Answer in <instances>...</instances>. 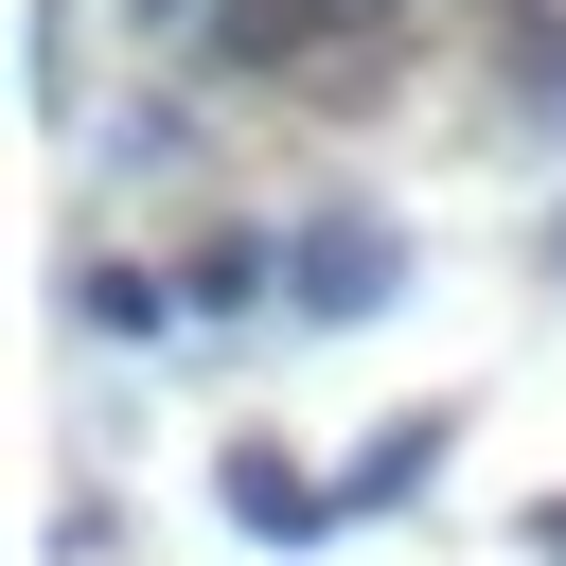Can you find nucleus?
<instances>
[{"mask_svg": "<svg viewBox=\"0 0 566 566\" xmlns=\"http://www.w3.org/2000/svg\"><path fill=\"white\" fill-rule=\"evenodd\" d=\"M71 318H88V336H177L195 283H159V265H71Z\"/></svg>", "mask_w": 566, "mask_h": 566, "instance_id": "4", "label": "nucleus"}, {"mask_svg": "<svg viewBox=\"0 0 566 566\" xmlns=\"http://www.w3.org/2000/svg\"><path fill=\"white\" fill-rule=\"evenodd\" d=\"M442 442H460L442 407H389V424L354 442V478H336V495H354V513H389V495H424V478H442Z\"/></svg>", "mask_w": 566, "mask_h": 566, "instance_id": "3", "label": "nucleus"}, {"mask_svg": "<svg viewBox=\"0 0 566 566\" xmlns=\"http://www.w3.org/2000/svg\"><path fill=\"white\" fill-rule=\"evenodd\" d=\"M531 566H566V495H531Z\"/></svg>", "mask_w": 566, "mask_h": 566, "instance_id": "6", "label": "nucleus"}, {"mask_svg": "<svg viewBox=\"0 0 566 566\" xmlns=\"http://www.w3.org/2000/svg\"><path fill=\"white\" fill-rule=\"evenodd\" d=\"M212 513H230V531H248V548H318V531H336V513H354V495H336V478H318V460H283V442H265V424H248V442H212Z\"/></svg>", "mask_w": 566, "mask_h": 566, "instance_id": "2", "label": "nucleus"}, {"mask_svg": "<svg viewBox=\"0 0 566 566\" xmlns=\"http://www.w3.org/2000/svg\"><path fill=\"white\" fill-rule=\"evenodd\" d=\"M548 283H566V230H548Z\"/></svg>", "mask_w": 566, "mask_h": 566, "instance_id": "7", "label": "nucleus"}, {"mask_svg": "<svg viewBox=\"0 0 566 566\" xmlns=\"http://www.w3.org/2000/svg\"><path fill=\"white\" fill-rule=\"evenodd\" d=\"M371 18H407V0H283V35H371Z\"/></svg>", "mask_w": 566, "mask_h": 566, "instance_id": "5", "label": "nucleus"}, {"mask_svg": "<svg viewBox=\"0 0 566 566\" xmlns=\"http://www.w3.org/2000/svg\"><path fill=\"white\" fill-rule=\"evenodd\" d=\"M389 283H407V230H389V212H301V230H283V318H301V336L389 318Z\"/></svg>", "mask_w": 566, "mask_h": 566, "instance_id": "1", "label": "nucleus"}]
</instances>
